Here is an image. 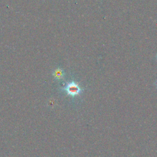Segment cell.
Segmentation results:
<instances>
[{"label": "cell", "instance_id": "obj_2", "mask_svg": "<svg viewBox=\"0 0 157 157\" xmlns=\"http://www.w3.org/2000/svg\"><path fill=\"white\" fill-rule=\"evenodd\" d=\"M55 76L57 77H61L62 76V73H61V71H56L55 72Z\"/></svg>", "mask_w": 157, "mask_h": 157}, {"label": "cell", "instance_id": "obj_1", "mask_svg": "<svg viewBox=\"0 0 157 157\" xmlns=\"http://www.w3.org/2000/svg\"><path fill=\"white\" fill-rule=\"evenodd\" d=\"M67 94L71 96H75L79 94L80 91V87L74 82L69 83L65 88Z\"/></svg>", "mask_w": 157, "mask_h": 157}, {"label": "cell", "instance_id": "obj_4", "mask_svg": "<svg viewBox=\"0 0 157 157\" xmlns=\"http://www.w3.org/2000/svg\"><path fill=\"white\" fill-rule=\"evenodd\" d=\"M155 58H156V60L157 61V53H156V55H155Z\"/></svg>", "mask_w": 157, "mask_h": 157}, {"label": "cell", "instance_id": "obj_3", "mask_svg": "<svg viewBox=\"0 0 157 157\" xmlns=\"http://www.w3.org/2000/svg\"><path fill=\"white\" fill-rule=\"evenodd\" d=\"M155 86H156V89H157V80L155 81Z\"/></svg>", "mask_w": 157, "mask_h": 157}]
</instances>
